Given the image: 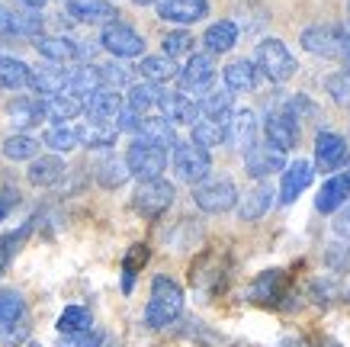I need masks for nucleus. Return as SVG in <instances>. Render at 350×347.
Instances as JSON below:
<instances>
[{
	"label": "nucleus",
	"instance_id": "e433bc0d",
	"mask_svg": "<svg viewBox=\"0 0 350 347\" xmlns=\"http://www.w3.org/2000/svg\"><path fill=\"white\" fill-rule=\"evenodd\" d=\"M90 328H94V316H90V309H84V305H68L62 316H58V331L68 337L84 335Z\"/></svg>",
	"mask_w": 350,
	"mask_h": 347
},
{
	"label": "nucleus",
	"instance_id": "864d4df0",
	"mask_svg": "<svg viewBox=\"0 0 350 347\" xmlns=\"http://www.w3.org/2000/svg\"><path fill=\"white\" fill-rule=\"evenodd\" d=\"M103 344H107V337L100 335V331H94V328H90V331H84V335L71 337V347H103Z\"/></svg>",
	"mask_w": 350,
	"mask_h": 347
},
{
	"label": "nucleus",
	"instance_id": "6e6d98bb",
	"mask_svg": "<svg viewBox=\"0 0 350 347\" xmlns=\"http://www.w3.org/2000/svg\"><path fill=\"white\" fill-rule=\"evenodd\" d=\"M16 3H20L23 10H32V13H39L45 7V0H16Z\"/></svg>",
	"mask_w": 350,
	"mask_h": 347
},
{
	"label": "nucleus",
	"instance_id": "f03ea898",
	"mask_svg": "<svg viewBox=\"0 0 350 347\" xmlns=\"http://www.w3.org/2000/svg\"><path fill=\"white\" fill-rule=\"evenodd\" d=\"M299 42L315 58L344 62V55H347V26H338V23H312V26H306V29L299 32Z\"/></svg>",
	"mask_w": 350,
	"mask_h": 347
},
{
	"label": "nucleus",
	"instance_id": "1a4fd4ad",
	"mask_svg": "<svg viewBox=\"0 0 350 347\" xmlns=\"http://www.w3.org/2000/svg\"><path fill=\"white\" fill-rule=\"evenodd\" d=\"M32 45L52 64H87V58H94V45L87 49L71 36H45L42 32V36L32 39Z\"/></svg>",
	"mask_w": 350,
	"mask_h": 347
},
{
	"label": "nucleus",
	"instance_id": "c85d7f7f",
	"mask_svg": "<svg viewBox=\"0 0 350 347\" xmlns=\"http://www.w3.org/2000/svg\"><path fill=\"white\" fill-rule=\"evenodd\" d=\"M42 113L52 126H68L71 119L84 113V106L71 94H55V97H42Z\"/></svg>",
	"mask_w": 350,
	"mask_h": 347
},
{
	"label": "nucleus",
	"instance_id": "20e7f679",
	"mask_svg": "<svg viewBox=\"0 0 350 347\" xmlns=\"http://www.w3.org/2000/svg\"><path fill=\"white\" fill-rule=\"evenodd\" d=\"M193 203L202 212H209V216H222V212H232L238 206V187L225 174H215V177L209 174L206 180H200L193 187Z\"/></svg>",
	"mask_w": 350,
	"mask_h": 347
},
{
	"label": "nucleus",
	"instance_id": "4d7b16f0",
	"mask_svg": "<svg viewBox=\"0 0 350 347\" xmlns=\"http://www.w3.org/2000/svg\"><path fill=\"white\" fill-rule=\"evenodd\" d=\"M344 64H347V68H344V74L350 77V29H347V55H344Z\"/></svg>",
	"mask_w": 350,
	"mask_h": 347
},
{
	"label": "nucleus",
	"instance_id": "c756f323",
	"mask_svg": "<svg viewBox=\"0 0 350 347\" xmlns=\"http://www.w3.org/2000/svg\"><path fill=\"white\" fill-rule=\"evenodd\" d=\"M75 132H77V142L84 148H100V151H109L119 138L113 123H96V119H87V123L75 126Z\"/></svg>",
	"mask_w": 350,
	"mask_h": 347
},
{
	"label": "nucleus",
	"instance_id": "cd10ccee",
	"mask_svg": "<svg viewBox=\"0 0 350 347\" xmlns=\"http://www.w3.org/2000/svg\"><path fill=\"white\" fill-rule=\"evenodd\" d=\"M196 106H200V119H213V123H228L234 113V94H228V90H209V94H202L200 100H196Z\"/></svg>",
	"mask_w": 350,
	"mask_h": 347
},
{
	"label": "nucleus",
	"instance_id": "052dcab7",
	"mask_svg": "<svg viewBox=\"0 0 350 347\" xmlns=\"http://www.w3.org/2000/svg\"><path fill=\"white\" fill-rule=\"evenodd\" d=\"M347 299H350V293H347Z\"/></svg>",
	"mask_w": 350,
	"mask_h": 347
},
{
	"label": "nucleus",
	"instance_id": "6e6552de",
	"mask_svg": "<svg viewBox=\"0 0 350 347\" xmlns=\"http://www.w3.org/2000/svg\"><path fill=\"white\" fill-rule=\"evenodd\" d=\"M177 84H180V94L193 97V100L209 94L215 84V58L209 52H193L187 64L177 71Z\"/></svg>",
	"mask_w": 350,
	"mask_h": 347
},
{
	"label": "nucleus",
	"instance_id": "4c0bfd02",
	"mask_svg": "<svg viewBox=\"0 0 350 347\" xmlns=\"http://www.w3.org/2000/svg\"><path fill=\"white\" fill-rule=\"evenodd\" d=\"M190 129H193L190 142L193 145H200V148H206V151L225 145V126L222 123H213V119H196Z\"/></svg>",
	"mask_w": 350,
	"mask_h": 347
},
{
	"label": "nucleus",
	"instance_id": "f257e3e1",
	"mask_svg": "<svg viewBox=\"0 0 350 347\" xmlns=\"http://www.w3.org/2000/svg\"><path fill=\"white\" fill-rule=\"evenodd\" d=\"M183 312V290L180 283L167 274H158L151 280V296L145 305V325L161 331V328L174 325Z\"/></svg>",
	"mask_w": 350,
	"mask_h": 347
},
{
	"label": "nucleus",
	"instance_id": "a19ab883",
	"mask_svg": "<svg viewBox=\"0 0 350 347\" xmlns=\"http://www.w3.org/2000/svg\"><path fill=\"white\" fill-rule=\"evenodd\" d=\"M283 293V270H264L251 286V299L254 303H273Z\"/></svg>",
	"mask_w": 350,
	"mask_h": 347
},
{
	"label": "nucleus",
	"instance_id": "2eb2a0df",
	"mask_svg": "<svg viewBox=\"0 0 350 347\" xmlns=\"http://www.w3.org/2000/svg\"><path fill=\"white\" fill-rule=\"evenodd\" d=\"M280 174H283V180H280V193H276V196H280L283 206H293V203L312 187V180H315L312 161H293V164H286Z\"/></svg>",
	"mask_w": 350,
	"mask_h": 347
},
{
	"label": "nucleus",
	"instance_id": "de8ad7c7",
	"mask_svg": "<svg viewBox=\"0 0 350 347\" xmlns=\"http://www.w3.org/2000/svg\"><path fill=\"white\" fill-rule=\"evenodd\" d=\"M145 257H148L145 244H135L132 254L126 257V264H122V290H126V293H132V286H135V274H138V267L145 264Z\"/></svg>",
	"mask_w": 350,
	"mask_h": 347
},
{
	"label": "nucleus",
	"instance_id": "58836bf2",
	"mask_svg": "<svg viewBox=\"0 0 350 347\" xmlns=\"http://www.w3.org/2000/svg\"><path fill=\"white\" fill-rule=\"evenodd\" d=\"M39 138H32L29 132H16V136H10L7 142H3V158L10 161H32L39 158Z\"/></svg>",
	"mask_w": 350,
	"mask_h": 347
},
{
	"label": "nucleus",
	"instance_id": "0eeeda50",
	"mask_svg": "<svg viewBox=\"0 0 350 347\" xmlns=\"http://www.w3.org/2000/svg\"><path fill=\"white\" fill-rule=\"evenodd\" d=\"M167 161H170V151H164V148H158V145H151V142H145V138H135V142L126 148L129 177H138V180L164 177Z\"/></svg>",
	"mask_w": 350,
	"mask_h": 347
},
{
	"label": "nucleus",
	"instance_id": "b1692460",
	"mask_svg": "<svg viewBox=\"0 0 350 347\" xmlns=\"http://www.w3.org/2000/svg\"><path fill=\"white\" fill-rule=\"evenodd\" d=\"M241 39V29H238V23L234 20H219V23H209L206 32H202V45H206V52L213 55H225L232 52L234 45Z\"/></svg>",
	"mask_w": 350,
	"mask_h": 347
},
{
	"label": "nucleus",
	"instance_id": "7ed1b4c3",
	"mask_svg": "<svg viewBox=\"0 0 350 347\" xmlns=\"http://www.w3.org/2000/svg\"><path fill=\"white\" fill-rule=\"evenodd\" d=\"M254 68L257 74H264L267 81H273V84H286L289 77L296 74V55L286 49L283 39H260L254 49Z\"/></svg>",
	"mask_w": 350,
	"mask_h": 347
},
{
	"label": "nucleus",
	"instance_id": "680f3d73",
	"mask_svg": "<svg viewBox=\"0 0 350 347\" xmlns=\"http://www.w3.org/2000/svg\"><path fill=\"white\" fill-rule=\"evenodd\" d=\"M347 177H350V174H347Z\"/></svg>",
	"mask_w": 350,
	"mask_h": 347
},
{
	"label": "nucleus",
	"instance_id": "a211bd4d",
	"mask_svg": "<svg viewBox=\"0 0 350 347\" xmlns=\"http://www.w3.org/2000/svg\"><path fill=\"white\" fill-rule=\"evenodd\" d=\"M344 158H347V142H344V136L328 132V129L315 136V164H312V168L331 174V170H338L340 164H344Z\"/></svg>",
	"mask_w": 350,
	"mask_h": 347
},
{
	"label": "nucleus",
	"instance_id": "5fc2aeb1",
	"mask_svg": "<svg viewBox=\"0 0 350 347\" xmlns=\"http://www.w3.org/2000/svg\"><path fill=\"white\" fill-rule=\"evenodd\" d=\"M20 203V193L16 190H0V222L10 216V209Z\"/></svg>",
	"mask_w": 350,
	"mask_h": 347
},
{
	"label": "nucleus",
	"instance_id": "3c124183",
	"mask_svg": "<svg viewBox=\"0 0 350 347\" xmlns=\"http://www.w3.org/2000/svg\"><path fill=\"white\" fill-rule=\"evenodd\" d=\"M113 126H116V132H132V136H138V126H142V116L132 113L129 106H122V110H119V116L113 119Z\"/></svg>",
	"mask_w": 350,
	"mask_h": 347
},
{
	"label": "nucleus",
	"instance_id": "a18cd8bd",
	"mask_svg": "<svg viewBox=\"0 0 350 347\" xmlns=\"http://www.w3.org/2000/svg\"><path fill=\"white\" fill-rule=\"evenodd\" d=\"M26 235H29V225H23V229H16V231H7V235H0V274H3V270H7V264L16 257L20 244L26 242Z\"/></svg>",
	"mask_w": 350,
	"mask_h": 347
},
{
	"label": "nucleus",
	"instance_id": "f8f14e48",
	"mask_svg": "<svg viewBox=\"0 0 350 347\" xmlns=\"http://www.w3.org/2000/svg\"><path fill=\"white\" fill-rule=\"evenodd\" d=\"M42 32H45L42 13L10 10V7L0 3V36H7V39H36Z\"/></svg>",
	"mask_w": 350,
	"mask_h": 347
},
{
	"label": "nucleus",
	"instance_id": "72a5a7b5",
	"mask_svg": "<svg viewBox=\"0 0 350 347\" xmlns=\"http://www.w3.org/2000/svg\"><path fill=\"white\" fill-rule=\"evenodd\" d=\"M158 100H161V87L148 84V81L132 84L129 87V94H126V106L138 116H151V110H158Z\"/></svg>",
	"mask_w": 350,
	"mask_h": 347
},
{
	"label": "nucleus",
	"instance_id": "ddd939ff",
	"mask_svg": "<svg viewBox=\"0 0 350 347\" xmlns=\"http://www.w3.org/2000/svg\"><path fill=\"white\" fill-rule=\"evenodd\" d=\"M286 168V151H280V148L273 145H251L247 151H244V170L251 174L254 180H267L273 177V174H280V170Z\"/></svg>",
	"mask_w": 350,
	"mask_h": 347
},
{
	"label": "nucleus",
	"instance_id": "412c9836",
	"mask_svg": "<svg viewBox=\"0 0 350 347\" xmlns=\"http://www.w3.org/2000/svg\"><path fill=\"white\" fill-rule=\"evenodd\" d=\"M81 106H84L87 119H96V123H113V119L119 116V110L126 106V100H122V94H119V90L100 87V90H94L90 97H84V100H81Z\"/></svg>",
	"mask_w": 350,
	"mask_h": 347
},
{
	"label": "nucleus",
	"instance_id": "bb28decb",
	"mask_svg": "<svg viewBox=\"0 0 350 347\" xmlns=\"http://www.w3.org/2000/svg\"><path fill=\"white\" fill-rule=\"evenodd\" d=\"M350 200V177L347 174H334L321 183L319 196H315V209L319 212H338Z\"/></svg>",
	"mask_w": 350,
	"mask_h": 347
},
{
	"label": "nucleus",
	"instance_id": "13d9d810",
	"mask_svg": "<svg viewBox=\"0 0 350 347\" xmlns=\"http://www.w3.org/2000/svg\"><path fill=\"white\" fill-rule=\"evenodd\" d=\"M132 3H135V7H151V3H154V7H158L161 0H132Z\"/></svg>",
	"mask_w": 350,
	"mask_h": 347
},
{
	"label": "nucleus",
	"instance_id": "9d476101",
	"mask_svg": "<svg viewBox=\"0 0 350 347\" xmlns=\"http://www.w3.org/2000/svg\"><path fill=\"white\" fill-rule=\"evenodd\" d=\"M100 49H107L113 58L126 62V58L145 55V39H142V32H135L132 26L116 20V23H109V26H103V32H100Z\"/></svg>",
	"mask_w": 350,
	"mask_h": 347
},
{
	"label": "nucleus",
	"instance_id": "5701e85b",
	"mask_svg": "<svg viewBox=\"0 0 350 347\" xmlns=\"http://www.w3.org/2000/svg\"><path fill=\"white\" fill-rule=\"evenodd\" d=\"M7 116H10V126L20 129V132H29L39 123H45L42 100L39 97H13L10 103H7Z\"/></svg>",
	"mask_w": 350,
	"mask_h": 347
},
{
	"label": "nucleus",
	"instance_id": "6ab92c4d",
	"mask_svg": "<svg viewBox=\"0 0 350 347\" xmlns=\"http://www.w3.org/2000/svg\"><path fill=\"white\" fill-rule=\"evenodd\" d=\"M158 16L164 23H177V26H190L200 23L202 16H209V0H161Z\"/></svg>",
	"mask_w": 350,
	"mask_h": 347
},
{
	"label": "nucleus",
	"instance_id": "09e8293b",
	"mask_svg": "<svg viewBox=\"0 0 350 347\" xmlns=\"http://www.w3.org/2000/svg\"><path fill=\"white\" fill-rule=\"evenodd\" d=\"M325 264H328L334 274H347L350 270V242H338V244H331L328 251H325Z\"/></svg>",
	"mask_w": 350,
	"mask_h": 347
},
{
	"label": "nucleus",
	"instance_id": "f704fd0d",
	"mask_svg": "<svg viewBox=\"0 0 350 347\" xmlns=\"http://www.w3.org/2000/svg\"><path fill=\"white\" fill-rule=\"evenodd\" d=\"M100 74H96V64H81V68H71V77H68V90L64 94L77 97V100H84V97H90L94 90H100Z\"/></svg>",
	"mask_w": 350,
	"mask_h": 347
},
{
	"label": "nucleus",
	"instance_id": "393cba45",
	"mask_svg": "<svg viewBox=\"0 0 350 347\" xmlns=\"http://www.w3.org/2000/svg\"><path fill=\"white\" fill-rule=\"evenodd\" d=\"M222 81H225V90L228 94H251L260 81V74H257L254 62H247V58H234L222 68Z\"/></svg>",
	"mask_w": 350,
	"mask_h": 347
},
{
	"label": "nucleus",
	"instance_id": "f3484780",
	"mask_svg": "<svg viewBox=\"0 0 350 347\" xmlns=\"http://www.w3.org/2000/svg\"><path fill=\"white\" fill-rule=\"evenodd\" d=\"M68 16L84 26H109L116 23L119 10L113 0H68Z\"/></svg>",
	"mask_w": 350,
	"mask_h": 347
},
{
	"label": "nucleus",
	"instance_id": "dca6fc26",
	"mask_svg": "<svg viewBox=\"0 0 350 347\" xmlns=\"http://www.w3.org/2000/svg\"><path fill=\"white\" fill-rule=\"evenodd\" d=\"M158 110L170 126H193V123L200 119V106H196V100L187 97V94H180V90H161Z\"/></svg>",
	"mask_w": 350,
	"mask_h": 347
},
{
	"label": "nucleus",
	"instance_id": "a878e982",
	"mask_svg": "<svg viewBox=\"0 0 350 347\" xmlns=\"http://www.w3.org/2000/svg\"><path fill=\"white\" fill-rule=\"evenodd\" d=\"M68 174L62 155H39V158L29 161V170H26V180L32 187H55L58 180Z\"/></svg>",
	"mask_w": 350,
	"mask_h": 347
},
{
	"label": "nucleus",
	"instance_id": "c9c22d12",
	"mask_svg": "<svg viewBox=\"0 0 350 347\" xmlns=\"http://www.w3.org/2000/svg\"><path fill=\"white\" fill-rule=\"evenodd\" d=\"M96 183L103 190H119L122 183L129 180V168H126V158H116V155H109V158H103L100 164H96L94 170Z\"/></svg>",
	"mask_w": 350,
	"mask_h": 347
},
{
	"label": "nucleus",
	"instance_id": "79ce46f5",
	"mask_svg": "<svg viewBox=\"0 0 350 347\" xmlns=\"http://www.w3.org/2000/svg\"><path fill=\"white\" fill-rule=\"evenodd\" d=\"M96 74H100V84L109 87V90H122V87H132V68L116 62H107V64H96Z\"/></svg>",
	"mask_w": 350,
	"mask_h": 347
},
{
	"label": "nucleus",
	"instance_id": "8fccbe9b",
	"mask_svg": "<svg viewBox=\"0 0 350 347\" xmlns=\"http://www.w3.org/2000/svg\"><path fill=\"white\" fill-rule=\"evenodd\" d=\"M325 87H328V94H331V100H334V103L350 106V77L344 71L331 74L328 81H325Z\"/></svg>",
	"mask_w": 350,
	"mask_h": 347
},
{
	"label": "nucleus",
	"instance_id": "aec40b11",
	"mask_svg": "<svg viewBox=\"0 0 350 347\" xmlns=\"http://www.w3.org/2000/svg\"><path fill=\"white\" fill-rule=\"evenodd\" d=\"M273 203H276V190L260 180L254 190H247L244 196H238V206H234V209H238V219L241 222H257L273 209Z\"/></svg>",
	"mask_w": 350,
	"mask_h": 347
},
{
	"label": "nucleus",
	"instance_id": "9b49d317",
	"mask_svg": "<svg viewBox=\"0 0 350 347\" xmlns=\"http://www.w3.org/2000/svg\"><path fill=\"white\" fill-rule=\"evenodd\" d=\"M264 138H267V145L280 148V151L296 148L299 145V119L293 113H286L283 106H276L264 119Z\"/></svg>",
	"mask_w": 350,
	"mask_h": 347
},
{
	"label": "nucleus",
	"instance_id": "bf43d9fd",
	"mask_svg": "<svg viewBox=\"0 0 350 347\" xmlns=\"http://www.w3.org/2000/svg\"><path fill=\"white\" fill-rule=\"evenodd\" d=\"M347 29H350V0H347Z\"/></svg>",
	"mask_w": 350,
	"mask_h": 347
},
{
	"label": "nucleus",
	"instance_id": "ea45409f",
	"mask_svg": "<svg viewBox=\"0 0 350 347\" xmlns=\"http://www.w3.org/2000/svg\"><path fill=\"white\" fill-rule=\"evenodd\" d=\"M42 145L49 148L52 155H68V151H75L81 142H77L75 126H52V129H45Z\"/></svg>",
	"mask_w": 350,
	"mask_h": 347
},
{
	"label": "nucleus",
	"instance_id": "c03bdc74",
	"mask_svg": "<svg viewBox=\"0 0 350 347\" xmlns=\"http://www.w3.org/2000/svg\"><path fill=\"white\" fill-rule=\"evenodd\" d=\"M26 299H23L16 290H0V328L16 322V318H26Z\"/></svg>",
	"mask_w": 350,
	"mask_h": 347
},
{
	"label": "nucleus",
	"instance_id": "603ef678",
	"mask_svg": "<svg viewBox=\"0 0 350 347\" xmlns=\"http://www.w3.org/2000/svg\"><path fill=\"white\" fill-rule=\"evenodd\" d=\"M334 235L350 242V200L344 203V206L338 209V216H334Z\"/></svg>",
	"mask_w": 350,
	"mask_h": 347
},
{
	"label": "nucleus",
	"instance_id": "37998d69",
	"mask_svg": "<svg viewBox=\"0 0 350 347\" xmlns=\"http://www.w3.org/2000/svg\"><path fill=\"white\" fill-rule=\"evenodd\" d=\"M161 49H164L161 55H167V58H174V62H177V58H183V55L190 58V55H193V32L190 29L167 32V36L161 39Z\"/></svg>",
	"mask_w": 350,
	"mask_h": 347
},
{
	"label": "nucleus",
	"instance_id": "49530a36",
	"mask_svg": "<svg viewBox=\"0 0 350 347\" xmlns=\"http://www.w3.org/2000/svg\"><path fill=\"white\" fill-rule=\"evenodd\" d=\"M29 316L26 318H16V322H10V325L0 328V344L3 347H20L29 341Z\"/></svg>",
	"mask_w": 350,
	"mask_h": 347
},
{
	"label": "nucleus",
	"instance_id": "473e14b6",
	"mask_svg": "<svg viewBox=\"0 0 350 347\" xmlns=\"http://www.w3.org/2000/svg\"><path fill=\"white\" fill-rule=\"evenodd\" d=\"M29 77H32V68L23 58L16 55H0V84L7 90H23L29 87Z\"/></svg>",
	"mask_w": 350,
	"mask_h": 347
},
{
	"label": "nucleus",
	"instance_id": "7c9ffc66",
	"mask_svg": "<svg viewBox=\"0 0 350 347\" xmlns=\"http://www.w3.org/2000/svg\"><path fill=\"white\" fill-rule=\"evenodd\" d=\"M135 138H145V142H151V145L170 151V148L177 145V129L170 126L164 116H142V126H138Z\"/></svg>",
	"mask_w": 350,
	"mask_h": 347
},
{
	"label": "nucleus",
	"instance_id": "423d86ee",
	"mask_svg": "<svg viewBox=\"0 0 350 347\" xmlns=\"http://www.w3.org/2000/svg\"><path fill=\"white\" fill-rule=\"evenodd\" d=\"M174 196H177V190H174L170 180H164V177L138 180L135 193H132V209L142 219H158V216H164L174 206Z\"/></svg>",
	"mask_w": 350,
	"mask_h": 347
},
{
	"label": "nucleus",
	"instance_id": "4be33fe9",
	"mask_svg": "<svg viewBox=\"0 0 350 347\" xmlns=\"http://www.w3.org/2000/svg\"><path fill=\"white\" fill-rule=\"evenodd\" d=\"M68 77H71V68L64 64H42V68H32V77H29V90L42 97H55V94H64L68 90Z\"/></svg>",
	"mask_w": 350,
	"mask_h": 347
},
{
	"label": "nucleus",
	"instance_id": "4468645a",
	"mask_svg": "<svg viewBox=\"0 0 350 347\" xmlns=\"http://www.w3.org/2000/svg\"><path fill=\"white\" fill-rule=\"evenodd\" d=\"M257 132H260V119H257L254 110H234L232 119L225 123V142L234 145L238 151H247L251 145H257Z\"/></svg>",
	"mask_w": 350,
	"mask_h": 347
},
{
	"label": "nucleus",
	"instance_id": "39448f33",
	"mask_svg": "<svg viewBox=\"0 0 350 347\" xmlns=\"http://www.w3.org/2000/svg\"><path fill=\"white\" fill-rule=\"evenodd\" d=\"M170 168H174L177 180L196 187L200 180H206L213 174V155L206 148L193 145V142H177L170 148Z\"/></svg>",
	"mask_w": 350,
	"mask_h": 347
},
{
	"label": "nucleus",
	"instance_id": "2f4dec72",
	"mask_svg": "<svg viewBox=\"0 0 350 347\" xmlns=\"http://www.w3.org/2000/svg\"><path fill=\"white\" fill-rule=\"evenodd\" d=\"M138 74H142V81H148V84H167V81H177V62L174 58H167V55H145L142 62H138L135 68Z\"/></svg>",
	"mask_w": 350,
	"mask_h": 347
}]
</instances>
